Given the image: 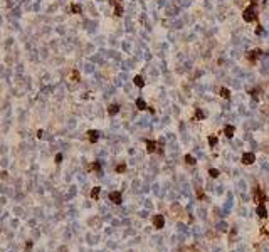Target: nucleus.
I'll use <instances>...</instances> for the list:
<instances>
[{
    "mask_svg": "<svg viewBox=\"0 0 269 252\" xmlns=\"http://www.w3.org/2000/svg\"><path fill=\"white\" fill-rule=\"evenodd\" d=\"M118 111H119V106H118V104H109V108H108V113H109V114H116Z\"/></svg>",
    "mask_w": 269,
    "mask_h": 252,
    "instance_id": "2eb2a0df",
    "label": "nucleus"
},
{
    "mask_svg": "<svg viewBox=\"0 0 269 252\" xmlns=\"http://www.w3.org/2000/svg\"><path fill=\"white\" fill-rule=\"evenodd\" d=\"M185 163L187 165H195V158L192 155H185Z\"/></svg>",
    "mask_w": 269,
    "mask_h": 252,
    "instance_id": "a211bd4d",
    "label": "nucleus"
},
{
    "mask_svg": "<svg viewBox=\"0 0 269 252\" xmlns=\"http://www.w3.org/2000/svg\"><path fill=\"white\" fill-rule=\"evenodd\" d=\"M261 32H262V27H261V25H257V29H256V34H261Z\"/></svg>",
    "mask_w": 269,
    "mask_h": 252,
    "instance_id": "bb28decb",
    "label": "nucleus"
},
{
    "mask_svg": "<svg viewBox=\"0 0 269 252\" xmlns=\"http://www.w3.org/2000/svg\"><path fill=\"white\" fill-rule=\"evenodd\" d=\"M99 192H101V190H99V187H94V188L91 190V198H94V200H96L98 197H99Z\"/></svg>",
    "mask_w": 269,
    "mask_h": 252,
    "instance_id": "f3484780",
    "label": "nucleus"
},
{
    "mask_svg": "<svg viewBox=\"0 0 269 252\" xmlns=\"http://www.w3.org/2000/svg\"><path fill=\"white\" fill-rule=\"evenodd\" d=\"M209 175H210L212 178H217V176H219V170H217V168H210V170H209Z\"/></svg>",
    "mask_w": 269,
    "mask_h": 252,
    "instance_id": "6ab92c4d",
    "label": "nucleus"
},
{
    "mask_svg": "<svg viewBox=\"0 0 269 252\" xmlns=\"http://www.w3.org/2000/svg\"><path fill=\"white\" fill-rule=\"evenodd\" d=\"M242 19L246 22H256L257 20V14H256V0H251V5L244 10Z\"/></svg>",
    "mask_w": 269,
    "mask_h": 252,
    "instance_id": "f257e3e1",
    "label": "nucleus"
},
{
    "mask_svg": "<svg viewBox=\"0 0 269 252\" xmlns=\"http://www.w3.org/2000/svg\"><path fill=\"white\" fill-rule=\"evenodd\" d=\"M256 161V155L254 153H244L242 155V163L244 165H252Z\"/></svg>",
    "mask_w": 269,
    "mask_h": 252,
    "instance_id": "7ed1b4c3",
    "label": "nucleus"
},
{
    "mask_svg": "<svg viewBox=\"0 0 269 252\" xmlns=\"http://www.w3.org/2000/svg\"><path fill=\"white\" fill-rule=\"evenodd\" d=\"M136 108H138V109H140V111H143V109H146V103H145L143 99H136Z\"/></svg>",
    "mask_w": 269,
    "mask_h": 252,
    "instance_id": "4468645a",
    "label": "nucleus"
},
{
    "mask_svg": "<svg viewBox=\"0 0 269 252\" xmlns=\"http://www.w3.org/2000/svg\"><path fill=\"white\" fill-rule=\"evenodd\" d=\"M71 76H72V79H74V81H79V72H77L76 69H74V71L71 72Z\"/></svg>",
    "mask_w": 269,
    "mask_h": 252,
    "instance_id": "b1692460",
    "label": "nucleus"
},
{
    "mask_svg": "<svg viewBox=\"0 0 269 252\" xmlns=\"http://www.w3.org/2000/svg\"><path fill=\"white\" fill-rule=\"evenodd\" d=\"M221 96L224 97V99H229V97H231V91H229L227 87H221Z\"/></svg>",
    "mask_w": 269,
    "mask_h": 252,
    "instance_id": "ddd939ff",
    "label": "nucleus"
},
{
    "mask_svg": "<svg viewBox=\"0 0 269 252\" xmlns=\"http://www.w3.org/2000/svg\"><path fill=\"white\" fill-rule=\"evenodd\" d=\"M109 200H111L113 204L119 205L123 202V200H121V192H111V193H109Z\"/></svg>",
    "mask_w": 269,
    "mask_h": 252,
    "instance_id": "39448f33",
    "label": "nucleus"
},
{
    "mask_svg": "<svg viewBox=\"0 0 269 252\" xmlns=\"http://www.w3.org/2000/svg\"><path fill=\"white\" fill-rule=\"evenodd\" d=\"M146 151H148V153H155V151H156V143L148 140V141H146Z\"/></svg>",
    "mask_w": 269,
    "mask_h": 252,
    "instance_id": "9d476101",
    "label": "nucleus"
},
{
    "mask_svg": "<svg viewBox=\"0 0 269 252\" xmlns=\"http://www.w3.org/2000/svg\"><path fill=\"white\" fill-rule=\"evenodd\" d=\"M91 168H94L96 172H101V165H99V163H94V165L91 166Z\"/></svg>",
    "mask_w": 269,
    "mask_h": 252,
    "instance_id": "a878e982",
    "label": "nucleus"
},
{
    "mask_svg": "<svg viewBox=\"0 0 269 252\" xmlns=\"http://www.w3.org/2000/svg\"><path fill=\"white\" fill-rule=\"evenodd\" d=\"M125 170H126V165H125V163H121V165L116 166V172H118V173H123Z\"/></svg>",
    "mask_w": 269,
    "mask_h": 252,
    "instance_id": "4be33fe9",
    "label": "nucleus"
},
{
    "mask_svg": "<svg viewBox=\"0 0 269 252\" xmlns=\"http://www.w3.org/2000/svg\"><path fill=\"white\" fill-rule=\"evenodd\" d=\"M153 225H155V229H163V225H165L163 215H155L153 217Z\"/></svg>",
    "mask_w": 269,
    "mask_h": 252,
    "instance_id": "20e7f679",
    "label": "nucleus"
},
{
    "mask_svg": "<svg viewBox=\"0 0 269 252\" xmlns=\"http://www.w3.org/2000/svg\"><path fill=\"white\" fill-rule=\"evenodd\" d=\"M209 145H210V146L217 145V136H209Z\"/></svg>",
    "mask_w": 269,
    "mask_h": 252,
    "instance_id": "412c9836",
    "label": "nucleus"
},
{
    "mask_svg": "<svg viewBox=\"0 0 269 252\" xmlns=\"http://www.w3.org/2000/svg\"><path fill=\"white\" fill-rule=\"evenodd\" d=\"M254 200H256L257 205H262L266 202V195H264V192H262L261 188H256V192H254Z\"/></svg>",
    "mask_w": 269,
    "mask_h": 252,
    "instance_id": "f03ea898",
    "label": "nucleus"
},
{
    "mask_svg": "<svg viewBox=\"0 0 269 252\" xmlns=\"http://www.w3.org/2000/svg\"><path fill=\"white\" fill-rule=\"evenodd\" d=\"M234 133H236V128H234L232 125H227L225 128H224V135L227 136V138H232Z\"/></svg>",
    "mask_w": 269,
    "mask_h": 252,
    "instance_id": "6e6552de",
    "label": "nucleus"
},
{
    "mask_svg": "<svg viewBox=\"0 0 269 252\" xmlns=\"http://www.w3.org/2000/svg\"><path fill=\"white\" fill-rule=\"evenodd\" d=\"M133 82H134V86H138V87H143L145 86V79L141 78V76H134Z\"/></svg>",
    "mask_w": 269,
    "mask_h": 252,
    "instance_id": "9b49d317",
    "label": "nucleus"
},
{
    "mask_svg": "<svg viewBox=\"0 0 269 252\" xmlns=\"http://www.w3.org/2000/svg\"><path fill=\"white\" fill-rule=\"evenodd\" d=\"M195 116H197V119H203V118H205V114L202 113V109H197V113H195Z\"/></svg>",
    "mask_w": 269,
    "mask_h": 252,
    "instance_id": "5701e85b",
    "label": "nucleus"
},
{
    "mask_svg": "<svg viewBox=\"0 0 269 252\" xmlns=\"http://www.w3.org/2000/svg\"><path fill=\"white\" fill-rule=\"evenodd\" d=\"M115 15H118V17L123 15V7H121L119 3H115Z\"/></svg>",
    "mask_w": 269,
    "mask_h": 252,
    "instance_id": "dca6fc26",
    "label": "nucleus"
},
{
    "mask_svg": "<svg viewBox=\"0 0 269 252\" xmlns=\"http://www.w3.org/2000/svg\"><path fill=\"white\" fill-rule=\"evenodd\" d=\"M261 54H262V52H261L259 49H254V50H251L249 54H247V61H249V62H256V59L259 57Z\"/></svg>",
    "mask_w": 269,
    "mask_h": 252,
    "instance_id": "423d86ee",
    "label": "nucleus"
},
{
    "mask_svg": "<svg viewBox=\"0 0 269 252\" xmlns=\"http://www.w3.org/2000/svg\"><path fill=\"white\" fill-rule=\"evenodd\" d=\"M61 161H62V155L57 153V155H56V163H61Z\"/></svg>",
    "mask_w": 269,
    "mask_h": 252,
    "instance_id": "393cba45",
    "label": "nucleus"
},
{
    "mask_svg": "<svg viewBox=\"0 0 269 252\" xmlns=\"http://www.w3.org/2000/svg\"><path fill=\"white\" fill-rule=\"evenodd\" d=\"M71 10H72L74 14H81V7H79L77 3H72V5H71Z\"/></svg>",
    "mask_w": 269,
    "mask_h": 252,
    "instance_id": "aec40b11",
    "label": "nucleus"
},
{
    "mask_svg": "<svg viewBox=\"0 0 269 252\" xmlns=\"http://www.w3.org/2000/svg\"><path fill=\"white\" fill-rule=\"evenodd\" d=\"M261 94H262V89H261V87H256V89H252V91H251V96L254 97V99H259Z\"/></svg>",
    "mask_w": 269,
    "mask_h": 252,
    "instance_id": "f8f14e48",
    "label": "nucleus"
},
{
    "mask_svg": "<svg viewBox=\"0 0 269 252\" xmlns=\"http://www.w3.org/2000/svg\"><path fill=\"white\" fill-rule=\"evenodd\" d=\"M87 140H89L91 143H96L98 140H99V133L94 131V129H89V131H87Z\"/></svg>",
    "mask_w": 269,
    "mask_h": 252,
    "instance_id": "0eeeda50",
    "label": "nucleus"
},
{
    "mask_svg": "<svg viewBox=\"0 0 269 252\" xmlns=\"http://www.w3.org/2000/svg\"><path fill=\"white\" fill-rule=\"evenodd\" d=\"M257 215H259L261 219H264V217H268V210H266V207H264V204L262 205H257Z\"/></svg>",
    "mask_w": 269,
    "mask_h": 252,
    "instance_id": "1a4fd4ad",
    "label": "nucleus"
}]
</instances>
